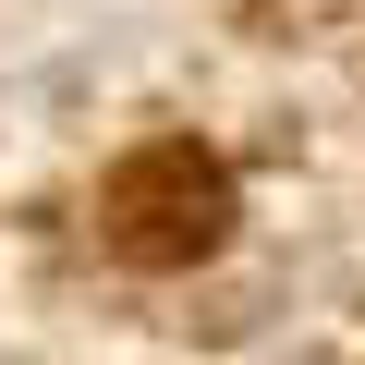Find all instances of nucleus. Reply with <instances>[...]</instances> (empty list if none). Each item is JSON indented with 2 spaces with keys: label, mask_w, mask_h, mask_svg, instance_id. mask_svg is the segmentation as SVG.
<instances>
[{
  "label": "nucleus",
  "mask_w": 365,
  "mask_h": 365,
  "mask_svg": "<svg viewBox=\"0 0 365 365\" xmlns=\"http://www.w3.org/2000/svg\"><path fill=\"white\" fill-rule=\"evenodd\" d=\"M220 170L195 158V146H158V158H134L122 182H110V244L122 256H146V268H170V256H207L220 244Z\"/></svg>",
  "instance_id": "obj_1"
}]
</instances>
